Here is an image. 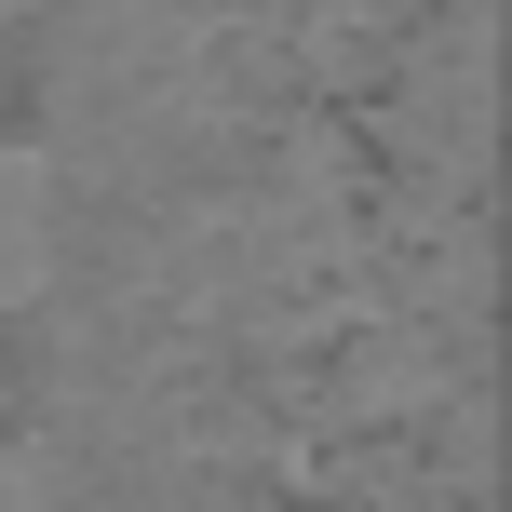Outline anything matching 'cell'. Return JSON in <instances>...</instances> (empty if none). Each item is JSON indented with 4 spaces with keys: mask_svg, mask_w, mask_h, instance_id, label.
<instances>
[{
    "mask_svg": "<svg viewBox=\"0 0 512 512\" xmlns=\"http://www.w3.org/2000/svg\"><path fill=\"white\" fill-rule=\"evenodd\" d=\"M54 256H68V189H54V162L27 135H0V310L41 297Z\"/></svg>",
    "mask_w": 512,
    "mask_h": 512,
    "instance_id": "obj_1",
    "label": "cell"
},
{
    "mask_svg": "<svg viewBox=\"0 0 512 512\" xmlns=\"http://www.w3.org/2000/svg\"><path fill=\"white\" fill-rule=\"evenodd\" d=\"M0 512H68V499H54V472L27 459V445H0Z\"/></svg>",
    "mask_w": 512,
    "mask_h": 512,
    "instance_id": "obj_2",
    "label": "cell"
},
{
    "mask_svg": "<svg viewBox=\"0 0 512 512\" xmlns=\"http://www.w3.org/2000/svg\"><path fill=\"white\" fill-rule=\"evenodd\" d=\"M0 14H41V0H0Z\"/></svg>",
    "mask_w": 512,
    "mask_h": 512,
    "instance_id": "obj_3",
    "label": "cell"
}]
</instances>
